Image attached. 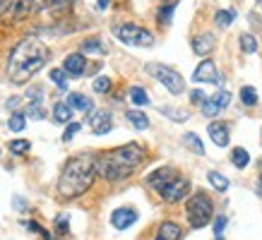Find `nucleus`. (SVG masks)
Masks as SVG:
<instances>
[{
	"instance_id": "cd10ccee",
	"label": "nucleus",
	"mask_w": 262,
	"mask_h": 240,
	"mask_svg": "<svg viewBox=\"0 0 262 240\" xmlns=\"http://www.w3.org/2000/svg\"><path fill=\"white\" fill-rule=\"evenodd\" d=\"M233 17H236L233 10H219L214 17V22H216V27H229V24L233 22Z\"/></svg>"
},
{
	"instance_id": "e433bc0d",
	"label": "nucleus",
	"mask_w": 262,
	"mask_h": 240,
	"mask_svg": "<svg viewBox=\"0 0 262 240\" xmlns=\"http://www.w3.org/2000/svg\"><path fill=\"white\" fill-rule=\"evenodd\" d=\"M27 115H29V118H34V120H43V115H46V113H43L41 104H32V106H29V111H27Z\"/></svg>"
},
{
	"instance_id": "7c9ffc66",
	"label": "nucleus",
	"mask_w": 262,
	"mask_h": 240,
	"mask_svg": "<svg viewBox=\"0 0 262 240\" xmlns=\"http://www.w3.org/2000/svg\"><path fill=\"white\" fill-rule=\"evenodd\" d=\"M241 101L246 106H255L257 104V94H255V89L253 87H243L241 89Z\"/></svg>"
},
{
	"instance_id": "f257e3e1",
	"label": "nucleus",
	"mask_w": 262,
	"mask_h": 240,
	"mask_svg": "<svg viewBox=\"0 0 262 240\" xmlns=\"http://www.w3.org/2000/svg\"><path fill=\"white\" fill-rule=\"evenodd\" d=\"M51 51L46 43H41L39 39H24L19 41L8 60V80L12 84H24L36 75V72L46 65Z\"/></svg>"
},
{
	"instance_id": "49530a36",
	"label": "nucleus",
	"mask_w": 262,
	"mask_h": 240,
	"mask_svg": "<svg viewBox=\"0 0 262 240\" xmlns=\"http://www.w3.org/2000/svg\"><path fill=\"white\" fill-rule=\"evenodd\" d=\"M260 3H262V0H260Z\"/></svg>"
},
{
	"instance_id": "c85d7f7f",
	"label": "nucleus",
	"mask_w": 262,
	"mask_h": 240,
	"mask_svg": "<svg viewBox=\"0 0 262 240\" xmlns=\"http://www.w3.org/2000/svg\"><path fill=\"white\" fill-rule=\"evenodd\" d=\"M202 113H205L207 118H212V115H216V113L222 111V108H219V104H216V99L214 96H212V99H205V101H202Z\"/></svg>"
},
{
	"instance_id": "79ce46f5",
	"label": "nucleus",
	"mask_w": 262,
	"mask_h": 240,
	"mask_svg": "<svg viewBox=\"0 0 262 240\" xmlns=\"http://www.w3.org/2000/svg\"><path fill=\"white\" fill-rule=\"evenodd\" d=\"M108 3H111V0H96V8H99V10H106V8H108Z\"/></svg>"
},
{
	"instance_id": "a19ab883",
	"label": "nucleus",
	"mask_w": 262,
	"mask_h": 240,
	"mask_svg": "<svg viewBox=\"0 0 262 240\" xmlns=\"http://www.w3.org/2000/svg\"><path fill=\"white\" fill-rule=\"evenodd\" d=\"M56 226H58V228H63V231H65V228H68V216H65V214H60V216H58V219H56Z\"/></svg>"
},
{
	"instance_id": "f3484780",
	"label": "nucleus",
	"mask_w": 262,
	"mask_h": 240,
	"mask_svg": "<svg viewBox=\"0 0 262 240\" xmlns=\"http://www.w3.org/2000/svg\"><path fill=\"white\" fill-rule=\"evenodd\" d=\"M68 106H70V108H77V111H82V113H92V108H94V104H92L84 94H68Z\"/></svg>"
},
{
	"instance_id": "c9c22d12",
	"label": "nucleus",
	"mask_w": 262,
	"mask_h": 240,
	"mask_svg": "<svg viewBox=\"0 0 262 240\" xmlns=\"http://www.w3.org/2000/svg\"><path fill=\"white\" fill-rule=\"evenodd\" d=\"M80 130H82V125H80V123H70V125L65 128V132H63V142H70V139H72V137H75V135H77Z\"/></svg>"
},
{
	"instance_id": "a878e982",
	"label": "nucleus",
	"mask_w": 262,
	"mask_h": 240,
	"mask_svg": "<svg viewBox=\"0 0 262 240\" xmlns=\"http://www.w3.org/2000/svg\"><path fill=\"white\" fill-rule=\"evenodd\" d=\"M166 118H171V120H176V123H185V120L190 118V113L188 111H181V108H159Z\"/></svg>"
},
{
	"instance_id": "a18cd8bd",
	"label": "nucleus",
	"mask_w": 262,
	"mask_h": 240,
	"mask_svg": "<svg viewBox=\"0 0 262 240\" xmlns=\"http://www.w3.org/2000/svg\"><path fill=\"white\" fill-rule=\"evenodd\" d=\"M214 240H224V235H216V238Z\"/></svg>"
},
{
	"instance_id": "9d476101",
	"label": "nucleus",
	"mask_w": 262,
	"mask_h": 240,
	"mask_svg": "<svg viewBox=\"0 0 262 240\" xmlns=\"http://www.w3.org/2000/svg\"><path fill=\"white\" fill-rule=\"evenodd\" d=\"M34 10V0H10L8 3V17L12 22H19L24 17H29V12Z\"/></svg>"
},
{
	"instance_id": "2f4dec72",
	"label": "nucleus",
	"mask_w": 262,
	"mask_h": 240,
	"mask_svg": "<svg viewBox=\"0 0 262 240\" xmlns=\"http://www.w3.org/2000/svg\"><path fill=\"white\" fill-rule=\"evenodd\" d=\"M29 147H32L29 139H12V142H10V152L12 154H27L29 152Z\"/></svg>"
},
{
	"instance_id": "9b49d317",
	"label": "nucleus",
	"mask_w": 262,
	"mask_h": 240,
	"mask_svg": "<svg viewBox=\"0 0 262 240\" xmlns=\"http://www.w3.org/2000/svg\"><path fill=\"white\" fill-rule=\"evenodd\" d=\"M137 221V211L130 207H123V209H116L111 214V224L118 228V231H125V228H130V226Z\"/></svg>"
},
{
	"instance_id": "4be33fe9",
	"label": "nucleus",
	"mask_w": 262,
	"mask_h": 240,
	"mask_svg": "<svg viewBox=\"0 0 262 240\" xmlns=\"http://www.w3.org/2000/svg\"><path fill=\"white\" fill-rule=\"evenodd\" d=\"M231 161H233V166H236V168H246L248 163H250V154H248L246 149L236 147V149L231 152Z\"/></svg>"
},
{
	"instance_id": "4468645a",
	"label": "nucleus",
	"mask_w": 262,
	"mask_h": 240,
	"mask_svg": "<svg viewBox=\"0 0 262 240\" xmlns=\"http://www.w3.org/2000/svg\"><path fill=\"white\" fill-rule=\"evenodd\" d=\"M178 176V173H176L173 168H159V171H154V173H149V178H147V183L151 185V187H157V190H159V187H164V185L168 183V180H171V178H176Z\"/></svg>"
},
{
	"instance_id": "c756f323",
	"label": "nucleus",
	"mask_w": 262,
	"mask_h": 240,
	"mask_svg": "<svg viewBox=\"0 0 262 240\" xmlns=\"http://www.w3.org/2000/svg\"><path fill=\"white\" fill-rule=\"evenodd\" d=\"M51 80H53V84H56L58 89H68V75H65V70H51Z\"/></svg>"
},
{
	"instance_id": "393cba45",
	"label": "nucleus",
	"mask_w": 262,
	"mask_h": 240,
	"mask_svg": "<svg viewBox=\"0 0 262 240\" xmlns=\"http://www.w3.org/2000/svg\"><path fill=\"white\" fill-rule=\"evenodd\" d=\"M238 43H241V48H243L246 53H255V51H257V39H255L253 34H241Z\"/></svg>"
},
{
	"instance_id": "bb28decb",
	"label": "nucleus",
	"mask_w": 262,
	"mask_h": 240,
	"mask_svg": "<svg viewBox=\"0 0 262 240\" xmlns=\"http://www.w3.org/2000/svg\"><path fill=\"white\" fill-rule=\"evenodd\" d=\"M207 178H209V183L214 185V187H216L219 192L229 190V178H226V176H222V173H216V171H212V173H209Z\"/></svg>"
},
{
	"instance_id": "423d86ee",
	"label": "nucleus",
	"mask_w": 262,
	"mask_h": 240,
	"mask_svg": "<svg viewBox=\"0 0 262 240\" xmlns=\"http://www.w3.org/2000/svg\"><path fill=\"white\" fill-rule=\"evenodd\" d=\"M147 72H149L151 77H157V82H161L164 87L171 91V94H183V89H185V82L173 67H166V65L161 63H149L147 65Z\"/></svg>"
},
{
	"instance_id": "f03ea898",
	"label": "nucleus",
	"mask_w": 262,
	"mask_h": 240,
	"mask_svg": "<svg viewBox=\"0 0 262 240\" xmlns=\"http://www.w3.org/2000/svg\"><path fill=\"white\" fill-rule=\"evenodd\" d=\"M144 156H147L144 147L135 142L103 152L96 159V176H101L103 180H125L144 163Z\"/></svg>"
},
{
	"instance_id": "473e14b6",
	"label": "nucleus",
	"mask_w": 262,
	"mask_h": 240,
	"mask_svg": "<svg viewBox=\"0 0 262 240\" xmlns=\"http://www.w3.org/2000/svg\"><path fill=\"white\" fill-rule=\"evenodd\" d=\"M70 0H36V8L39 10H53L60 8V5H68Z\"/></svg>"
},
{
	"instance_id": "a211bd4d",
	"label": "nucleus",
	"mask_w": 262,
	"mask_h": 240,
	"mask_svg": "<svg viewBox=\"0 0 262 240\" xmlns=\"http://www.w3.org/2000/svg\"><path fill=\"white\" fill-rule=\"evenodd\" d=\"M70 118H72V108L65 104V101H60V104L53 106V120H56V123L65 125V123H70Z\"/></svg>"
},
{
	"instance_id": "f704fd0d",
	"label": "nucleus",
	"mask_w": 262,
	"mask_h": 240,
	"mask_svg": "<svg viewBox=\"0 0 262 240\" xmlns=\"http://www.w3.org/2000/svg\"><path fill=\"white\" fill-rule=\"evenodd\" d=\"M173 10H176L173 3L164 5V8L159 10V22H161V24H171V15H173Z\"/></svg>"
},
{
	"instance_id": "412c9836",
	"label": "nucleus",
	"mask_w": 262,
	"mask_h": 240,
	"mask_svg": "<svg viewBox=\"0 0 262 240\" xmlns=\"http://www.w3.org/2000/svg\"><path fill=\"white\" fill-rule=\"evenodd\" d=\"M80 51H82V56H84V53H94V56H101L106 48L101 46V41H99V39H87V41H82Z\"/></svg>"
},
{
	"instance_id": "37998d69",
	"label": "nucleus",
	"mask_w": 262,
	"mask_h": 240,
	"mask_svg": "<svg viewBox=\"0 0 262 240\" xmlns=\"http://www.w3.org/2000/svg\"><path fill=\"white\" fill-rule=\"evenodd\" d=\"M8 3H10V0H0V15H3V12L8 10Z\"/></svg>"
},
{
	"instance_id": "5701e85b",
	"label": "nucleus",
	"mask_w": 262,
	"mask_h": 240,
	"mask_svg": "<svg viewBox=\"0 0 262 240\" xmlns=\"http://www.w3.org/2000/svg\"><path fill=\"white\" fill-rule=\"evenodd\" d=\"M130 101L135 106H147L149 104V96H147V91L142 87H130Z\"/></svg>"
},
{
	"instance_id": "aec40b11",
	"label": "nucleus",
	"mask_w": 262,
	"mask_h": 240,
	"mask_svg": "<svg viewBox=\"0 0 262 240\" xmlns=\"http://www.w3.org/2000/svg\"><path fill=\"white\" fill-rule=\"evenodd\" d=\"M125 118L130 120V125H133V128H137V130H147V128H149V118H147L144 113H140V111H127Z\"/></svg>"
},
{
	"instance_id": "58836bf2",
	"label": "nucleus",
	"mask_w": 262,
	"mask_h": 240,
	"mask_svg": "<svg viewBox=\"0 0 262 240\" xmlns=\"http://www.w3.org/2000/svg\"><path fill=\"white\" fill-rule=\"evenodd\" d=\"M190 99H192V104H202V101H205L207 96L202 94L200 89H195V91H190Z\"/></svg>"
},
{
	"instance_id": "7ed1b4c3",
	"label": "nucleus",
	"mask_w": 262,
	"mask_h": 240,
	"mask_svg": "<svg viewBox=\"0 0 262 240\" xmlns=\"http://www.w3.org/2000/svg\"><path fill=\"white\" fill-rule=\"evenodd\" d=\"M96 178V156L94 154H80L72 156L65 163L60 180H58V195L60 200H75L92 187Z\"/></svg>"
},
{
	"instance_id": "72a5a7b5",
	"label": "nucleus",
	"mask_w": 262,
	"mask_h": 240,
	"mask_svg": "<svg viewBox=\"0 0 262 240\" xmlns=\"http://www.w3.org/2000/svg\"><path fill=\"white\" fill-rule=\"evenodd\" d=\"M94 91L96 94H106V91H111V80H108V77H96L94 80Z\"/></svg>"
},
{
	"instance_id": "39448f33",
	"label": "nucleus",
	"mask_w": 262,
	"mask_h": 240,
	"mask_svg": "<svg viewBox=\"0 0 262 240\" xmlns=\"http://www.w3.org/2000/svg\"><path fill=\"white\" fill-rule=\"evenodd\" d=\"M113 34H116V39L127 43V46H144L147 48L154 43L151 32L137 27V24H116V27H113Z\"/></svg>"
},
{
	"instance_id": "2eb2a0df",
	"label": "nucleus",
	"mask_w": 262,
	"mask_h": 240,
	"mask_svg": "<svg viewBox=\"0 0 262 240\" xmlns=\"http://www.w3.org/2000/svg\"><path fill=\"white\" fill-rule=\"evenodd\" d=\"M209 137L216 147H226L229 144V125L226 123H212L209 125Z\"/></svg>"
},
{
	"instance_id": "4c0bfd02",
	"label": "nucleus",
	"mask_w": 262,
	"mask_h": 240,
	"mask_svg": "<svg viewBox=\"0 0 262 240\" xmlns=\"http://www.w3.org/2000/svg\"><path fill=\"white\" fill-rule=\"evenodd\" d=\"M226 228V216H214V235H224Z\"/></svg>"
},
{
	"instance_id": "ddd939ff",
	"label": "nucleus",
	"mask_w": 262,
	"mask_h": 240,
	"mask_svg": "<svg viewBox=\"0 0 262 240\" xmlns=\"http://www.w3.org/2000/svg\"><path fill=\"white\" fill-rule=\"evenodd\" d=\"M214 34H202V36H195L192 39V51L198 53V56H209L212 51H214Z\"/></svg>"
},
{
	"instance_id": "6e6552de",
	"label": "nucleus",
	"mask_w": 262,
	"mask_h": 240,
	"mask_svg": "<svg viewBox=\"0 0 262 240\" xmlns=\"http://www.w3.org/2000/svg\"><path fill=\"white\" fill-rule=\"evenodd\" d=\"M192 82H200V84H222L224 80H222V75L216 72V65L209 58H205L195 67V72H192Z\"/></svg>"
},
{
	"instance_id": "6ab92c4d",
	"label": "nucleus",
	"mask_w": 262,
	"mask_h": 240,
	"mask_svg": "<svg viewBox=\"0 0 262 240\" xmlns=\"http://www.w3.org/2000/svg\"><path fill=\"white\" fill-rule=\"evenodd\" d=\"M183 144H185L188 149H192L195 154L205 156V144L200 142V137L195 135V132H185V135H183Z\"/></svg>"
},
{
	"instance_id": "f8f14e48",
	"label": "nucleus",
	"mask_w": 262,
	"mask_h": 240,
	"mask_svg": "<svg viewBox=\"0 0 262 240\" xmlns=\"http://www.w3.org/2000/svg\"><path fill=\"white\" fill-rule=\"evenodd\" d=\"M89 125L94 130V135H106V132H111V113L108 111H96L92 113V118H89Z\"/></svg>"
},
{
	"instance_id": "dca6fc26",
	"label": "nucleus",
	"mask_w": 262,
	"mask_h": 240,
	"mask_svg": "<svg viewBox=\"0 0 262 240\" xmlns=\"http://www.w3.org/2000/svg\"><path fill=\"white\" fill-rule=\"evenodd\" d=\"M183 238V231L181 226L173 224V221H164L157 231V240H181Z\"/></svg>"
},
{
	"instance_id": "20e7f679",
	"label": "nucleus",
	"mask_w": 262,
	"mask_h": 240,
	"mask_svg": "<svg viewBox=\"0 0 262 240\" xmlns=\"http://www.w3.org/2000/svg\"><path fill=\"white\" fill-rule=\"evenodd\" d=\"M185 214H188V224L190 228H205V226L212 224L214 219V202L209 200L207 192H195L188 204H185Z\"/></svg>"
},
{
	"instance_id": "b1692460",
	"label": "nucleus",
	"mask_w": 262,
	"mask_h": 240,
	"mask_svg": "<svg viewBox=\"0 0 262 240\" xmlns=\"http://www.w3.org/2000/svg\"><path fill=\"white\" fill-rule=\"evenodd\" d=\"M8 128L12 130V132H22V130L27 128V115H24V113H12V118L8 120Z\"/></svg>"
},
{
	"instance_id": "ea45409f",
	"label": "nucleus",
	"mask_w": 262,
	"mask_h": 240,
	"mask_svg": "<svg viewBox=\"0 0 262 240\" xmlns=\"http://www.w3.org/2000/svg\"><path fill=\"white\" fill-rule=\"evenodd\" d=\"M19 104H22V99L19 96H12V99H8V111H15V108H19Z\"/></svg>"
},
{
	"instance_id": "c03bdc74",
	"label": "nucleus",
	"mask_w": 262,
	"mask_h": 240,
	"mask_svg": "<svg viewBox=\"0 0 262 240\" xmlns=\"http://www.w3.org/2000/svg\"><path fill=\"white\" fill-rule=\"evenodd\" d=\"M15 207H17V209H24V207H27V204H24L22 200H15Z\"/></svg>"
},
{
	"instance_id": "0eeeda50",
	"label": "nucleus",
	"mask_w": 262,
	"mask_h": 240,
	"mask_svg": "<svg viewBox=\"0 0 262 240\" xmlns=\"http://www.w3.org/2000/svg\"><path fill=\"white\" fill-rule=\"evenodd\" d=\"M188 192H190V180L181 176L171 178L164 187H159V195L166 202H181L183 197H188Z\"/></svg>"
},
{
	"instance_id": "1a4fd4ad",
	"label": "nucleus",
	"mask_w": 262,
	"mask_h": 240,
	"mask_svg": "<svg viewBox=\"0 0 262 240\" xmlns=\"http://www.w3.org/2000/svg\"><path fill=\"white\" fill-rule=\"evenodd\" d=\"M63 70L68 77H82V75L87 72V60H84L82 53H70V56L65 58Z\"/></svg>"
}]
</instances>
